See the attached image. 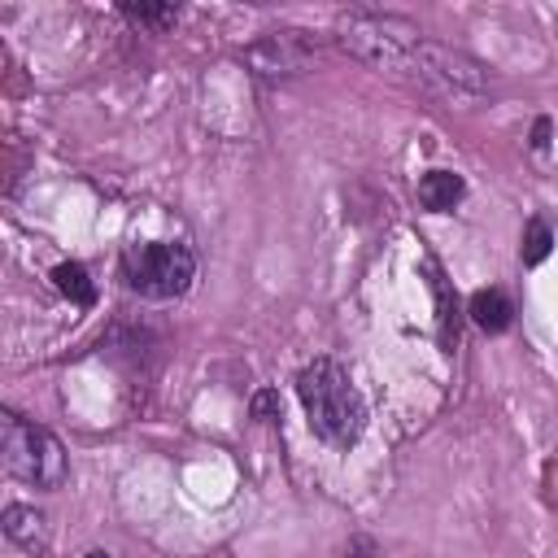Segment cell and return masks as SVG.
I'll use <instances>...</instances> for the list:
<instances>
[{
  "label": "cell",
  "instance_id": "1",
  "mask_svg": "<svg viewBox=\"0 0 558 558\" xmlns=\"http://www.w3.org/2000/svg\"><path fill=\"white\" fill-rule=\"evenodd\" d=\"M296 397L310 414V432L336 449L357 445L362 427H366V405L349 379V371L336 357H314L301 375H296Z\"/></svg>",
  "mask_w": 558,
  "mask_h": 558
},
{
  "label": "cell",
  "instance_id": "2",
  "mask_svg": "<svg viewBox=\"0 0 558 558\" xmlns=\"http://www.w3.org/2000/svg\"><path fill=\"white\" fill-rule=\"evenodd\" d=\"M196 279V253L174 240L131 244L122 253V283L148 301H174Z\"/></svg>",
  "mask_w": 558,
  "mask_h": 558
},
{
  "label": "cell",
  "instance_id": "3",
  "mask_svg": "<svg viewBox=\"0 0 558 558\" xmlns=\"http://www.w3.org/2000/svg\"><path fill=\"white\" fill-rule=\"evenodd\" d=\"M0 458H4V471L22 484H35V488H61L65 480V449L61 440L39 427V423H26L17 414H0Z\"/></svg>",
  "mask_w": 558,
  "mask_h": 558
},
{
  "label": "cell",
  "instance_id": "4",
  "mask_svg": "<svg viewBox=\"0 0 558 558\" xmlns=\"http://www.w3.org/2000/svg\"><path fill=\"white\" fill-rule=\"evenodd\" d=\"M340 44L371 61V65H401L410 61V52L418 48V31L405 17H388V13H353L340 26Z\"/></svg>",
  "mask_w": 558,
  "mask_h": 558
},
{
  "label": "cell",
  "instance_id": "5",
  "mask_svg": "<svg viewBox=\"0 0 558 558\" xmlns=\"http://www.w3.org/2000/svg\"><path fill=\"white\" fill-rule=\"evenodd\" d=\"M410 65H418V74L432 78V83H440L445 92H466V96L488 92V70L475 57H466V52H458L449 44L418 39V48L410 52Z\"/></svg>",
  "mask_w": 558,
  "mask_h": 558
},
{
  "label": "cell",
  "instance_id": "6",
  "mask_svg": "<svg viewBox=\"0 0 558 558\" xmlns=\"http://www.w3.org/2000/svg\"><path fill=\"white\" fill-rule=\"evenodd\" d=\"M314 39L310 35H301V31H275V35H266L262 44H253L248 48V61L262 70V74H296V70H305V61L314 57Z\"/></svg>",
  "mask_w": 558,
  "mask_h": 558
},
{
  "label": "cell",
  "instance_id": "7",
  "mask_svg": "<svg viewBox=\"0 0 558 558\" xmlns=\"http://www.w3.org/2000/svg\"><path fill=\"white\" fill-rule=\"evenodd\" d=\"M466 314H471V323H475L480 331L501 336V331L510 327V318H514V305H510V296H506L501 288H480V292L471 296Z\"/></svg>",
  "mask_w": 558,
  "mask_h": 558
},
{
  "label": "cell",
  "instance_id": "8",
  "mask_svg": "<svg viewBox=\"0 0 558 558\" xmlns=\"http://www.w3.org/2000/svg\"><path fill=\"white\" fill-rule=\"evenodd\" d=\"M462 196H466V183L453 170H427L418 179V205L432 209V214H449Z\"/></svg>",
  "mask_w": 558,
  "mask_h": 558
},
{
  "label": "cell",
  "instance_id": "9",
  "mask_svg": "<svg viewBox=\"0 0 558 558\" xmlns=\"http://www.w3.org/2000/svg\"><path fill=\"white\" fill-rule=\"evenodd\" d=\"M4 536L26 549L44 545V514H35L31 506H4Z\"/></svg>",
  "mask_w": 558,
  "mask_h": 558
},
{
  "label": "cell",
  "instance_id": "10",
  "mask_svg": "<svg viewBox=\"0 0 558 558\" xmlns=\"http://www.w3.org/2000/svg\"><path fill=\"white\" fill-rule=\"evenodd\" d=\"M52 283H57V292L70 296L74 305H96V283L87 279V270H83L78 262H61V266L52 270Z\"/></svg>",
  "mask_w": 558,
  "mask_h": 558
},
{
  "label": "cell",
  "instance_id": "11",
  "mask_svg": "<svg viewBox=\"0 0 558 558\" xmlns=\"http://www.w3.org/2000/svg\"><path fill=\"white\" fill-rule=\"evenodd\" d=\"M549 248H554V231H549V222L532 218V222L523 227V244H519V257H523V266H536V262H545V257H549Z\"/></svg>",
  "mask_w": 558,
  "mask_h": 558
},
{
  "label": "cell",
  "instance_id": "12",
  "mask_svg": "<svg viewBox=\"0 0 558 558\" xmlns=\"http://www.w3.org/2000/svg\"><path fill=\"white\" fill-rule=\"evenodd\" d=\"M427 270H432L436 305H440V344H445V349H453V340H458V305H449V288H445V279H440L436 262H427Z\"/></svg>",
  "mask_w": 558,
  "mask_h": 558
},
{
  "label": "cell",
  "instance_id": "13",
  "mask_svg": "<svg viewBox=\"0 0 558 558\" xmlns=\"http://www.w3.org/2000/svg\"><path fill=\"white\" fill-rule=\"evenodd\" d=\"M122 9V17H131V22H144V26H170L174 17H179V4H118Z\"/></svg>",
  "mask_w": 558,
  "mask_h": 558
},
{
  "label": "cell",
  "instance_id": "14",
  "mask_svg": "<svg viewBox=\"0 0 558 558\" xmlns=\"http://www.w3.org/2000/svg\"><path fill=\"white\" fill-rule=\"evenodd\" d=\"M253 418H262V423H270V418H279V392H257L253 397Z\"/></svg>",
  "mask_w": 558,
  "mask_h": 558
},
{
  "label": "cell",
  "instance_id": "15",
  "mask_svg": "<svg viewBox=\"0 0 558 558\" xmlns=\"http://www.w3.org/2000/svg\"><path fill=\"white\" fill-rule=\"evenodd\" d=\"M532 144H536V148L549 144V118H536V126H532Z\"/></svg>",
  "mask_w": 558,
  "mask_h": 558
},
{
  "label": "cell",
  "instance_id": "16",
  "mask_svg": "<svg viewBox=\"0 0 558 558\" xmlns=\"http://www.w3.org/2000/svg\"><path fill=\"white\" fill-rule=\"evenodd\" d=\"M87 558H109V554H105V549H92V554H87Z\"/></svg>",
  "mask_w": 558,
  "mask_h": 558
}]
</instances>
